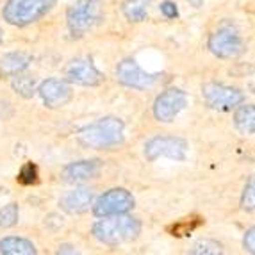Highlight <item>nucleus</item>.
<instances>
[{
  "instance_id": "nucleus-12",
  "label": "nucleus",
  "mask_w": 255,
  "mask_h": 255,
  "mask_svg": "<svg viewBox=\"0 0 255 255\" xmlns=\"http://www.w3.org/2000/svg\"><path fill=\"white\" fill-rule=\"evenodd\" d=\"M66 79L81 86H98L104 81V75L90 61L75 59L66 66Z\"/></svg>"
},
{
  "instance_id": "nucleus-7",
  "label": "nucleus",
  "mask_w": 255,
  "mask_h": 255,
  "mask_svg": "<svg viewBox=\"0 0 255 255\" xmlns=\"http://www.w3.org/2000/svg\"><path fill=\"white\" fill-rule=\"evenodd\" d=\"M204 98L207 106L213 107V109L230 111L234 109V107L241 106L243 100H245V95L239 90H236V88H229V86L211 82V84L204 86Z\"/></svg>"
},
{
  "instance_id": "nucleus-13",
  "label": "nucleus",
  "mask_w": 255,
  "mask_h": 255,
  "mask_svg": "<svg viewBox=\"0 0 255 255\" xmlns=\"http://www.w3.org/2000/svg\"><path fill=\"white\" fill-rule=\"evenodd\" d=\"M100 171V161L98 159H88V161H77L70 162L68 166H64L63 177L64 182L68 184H77V182H84V180L95 179Z\"/></svg>"
},
{
  "instance_id": "nucleus-24",
  "label": "nucleus",
  "mask_w": 255,
  "mask_h": 255,
  "mask_svg": "<svg viewBox=\"0 0 255 255\" xmlns=\"http://www.w3.org/2000/svg\"><path fill=\"white\" fill-rule=\"evenodd\" d=\"M243 245H245V250H248L250 254H255V227H252L247 234H245Z\"/></svg>"
},
{
  "instance_id": "nucleus-1",
  "label": "nucleus",
  "mask_w": 255,
  "mask_h": 255,
  "mask_svg": "<svg viewBox=\"0 0 255 255\" xmlns=\"http://www.w3.org/2000/svg\"><path fill=\"white\" fill-rule=\"evenodd\" d=\"M141 232V223L132 216L116 214V216H106L104 220L97 221L93 225V236L97 241L116 247L122 243L134 241Z\"/></svg>"
},
{
  "instance_id": "nucleus-4",
  "label": "nucleus",
  "mask_w": 255,
  "mask_h": 255,
  "mask_svg": "<svg viewBox=\"0 0 255 255\" xmlns=\"http://www.w3.org/2000/svg\"><path fill=\"white\" fill-rule=\"evenodd\" d=\"M102 18V0H77L68 9V29L73 38H81Z\"/></svg>"
},
{
  "instance_id": "nucleus-16",
  "label": "nucleus",
  "mask_w": 255,
  "mask_h": 255,
  "mask_svg": "<svg viewBox=\"0 0 255 255\" xmlns=\"http://www.w3.org/2000/svg\"><path fill=\"white\" fill-rule=\"evenodd\" d=\"M0 254L5 255H34L36 247L29 239L23 238H4L0 241Z\"/></svg>"
},
{
  "instance_id": "nucleus-19",
  "label": "nucleus",
  "mask_w": 255,
  "mask_h": 255,
  "mask_svg": "<svg viewBox=\"0 0 255 255\" xmlns=\"http://www.w3.org/2000/svg\"><path fill=\"white\" fill-rule=\"evenodd\" d=\"M13 90L16 91L20 97L23 98H32L36 93V84L34 79L30 75H25V73H16L13 77Z\"/></svg>"
},
{
  "instance_id": "nucleus-6",
  "label": "nucleus",
  "mask_w": 255,
  "mask_h": 255,
  "mask_svg": "<svg viewBox=\"0 0 255 255\" xmlns=\"http://www.w3.org/2000/svg\"><path fill=\"white\" fill-rule=\"evenodd\" d=\"M209 48L218 57L229 59V57H236L243 52V39L234 25L223 23L213 32L209 39Z\"/></svg>"
},
{
  "instance_id": "nucleus-18",
  "label": "nucleus",
  "mask_w": 255,
  "mask_h": 255,
  "mask_svg": "<svg viewBox=\"0 0 255 255\" xmlns=\"http://www.w3.org/2000/svg\"><path fill=\"white\" fill-rule=\"evenodd\" d=\"M150 4H152V0H125L122 9H124V14L127 16V20L141 21L146 18Z\"/></svg>"
},
{
  "instance_id": "nucleus-8",
  "label": "nucleus",
  "mask_w": 255,
  "mask_h": 255,
  "mask_svg": "<svg viewBox=\"0 0 255 255\" xmlns=\"http://www.w3.org/2000/svg\"><path fill=\"white\" fill-rule=\"evenodd\" d=\"M186 150H187V145L184 139L161 136V137H153V139H150L148 143H146L145 155L148 161H155V159L161 157V155L182 161V159L186 157Z\"/></svg>"
},
{
  "instance_id": "nucleus-17",
  "label": "nucleus",
  "mask_w": 255,
  "mask_h": 255,
  "mask_svg": "<svg viewBox=\"0 0 255 255\" xmlns=\"http://www.w3.org/2000/svg\"><path fill=\"white\" fill-rule=\"evenodd\" d=\"M236 128L243 134H254L255 132V104H247L236 111L234 116Z\"/></svg>"
},
{
  "instance_id": "nucleus-11",
  "label": "nucleus",
  "mask_w": 255,
  "mask_h": 255,
  "mask_svg": "<svg viewBox=\"0 0 255 255\" xmlns=\"http://www.w3.org/2000/svg\"><path fill=\"white\" fill-rule=\"evenodd\" d=\"M38 93L41 97L43 104L50 109H59V107L66 106L72 100L73 95L72 88L59 79H47L45 82H41Z\"/></svg>"
},
{
  "instance_id": "nucleus-21",
  "label": "nucleus",
  "mask_w": 255,
  "mask_h": 255,
  "mask_svg": "<svg viewBox=\"0 0 255 255\" xmlns=\"http://www.w3.org/2000/svg\"><path fill=\"white\" fill-rule=\"evenodd\" d=\"M241 205H243V209H247V211H255V177H252V179L248 180L247 187H245Z\"/></svg>"
},
{
  "instance_id": "nucleus-22",
  "label": "nucleus",
  "mask_w": 255,
  "mask_h": 255,
  "mask_svg": "<svg viewBox=\"0 0 255 255\" xmlns=\"http://www.w3.org/2000/svg\"><path fill=\"white\" fill-rule=\"evenodd\" d=\"M18 180H20L21 184H25V186L34 184L36 180H38V168H36L32 162H27L20 170V173H18Z\"/></svg>"
},
{
  "instance_id": "nucleus-14",
  "label": "nucleus",
  "mask_w": 255,
  "mask_h": 255,
  "mask_svg": "<svg viewBox=\"0 0 255 255\" xmlns=\"http://www.w3.org/2000/svg\"><path fill=\"white\" fill-rule=\"evenodd\" d=\"M93 204V191L88 187H79L75 191H70L61 198L59 205L64 213L68 214H82Z\"/></svg>"
},
{
  "instance_id": "nucleus-25",
  "label": "nucleus",
  "mask_w": 255,
  "mask_h": 255,
  "mask_svg": "<svg viewBox=\"0 0 255 255\" xmlns=\"http://www.w3.org/2000/svg\"><path fill=\"white\" fill-rule=\"evenodd\" d=\"M161 11H162V14H164L166 18H175L177 14H179V11H177V5H175L173 2H170V0L162 2Z\"/></svg>"
},
{
  "instance_id": "nucleus-10",
  "label": "nucleus",
  "mask_w": 255,
  "mask_h": 255,
  "mask_svg": "<svg viewBox=\"0 0 255 255\" xmlns=\"http://www.w3.org/2000/svg\"><path fill=\"white\" fill-rule=\"evenodd\" d=\"M116 77L122 84L128 86V88H136V90L152 88L153 82H155V75L146 73L134 59L122 61L116 68Z\"/></svg>"
},
{
  "instance_id": "nucleus-2",
  "label": "nucleus",
  "mask_w": 255,
  "mask_h": 255,
  "mask_svg": "<svg viewBox=\"0 0 255 255\" xmlns=\"http://www.w3.org/2000/svg\"><path fill=\"white\" fill-rule=\"evenodd\" d=\"M122 141H124V122L115 116L98 120L97 124L88 125L79 132V143L86 148H113Z\"/></svg>"
},
{
  "instance_id": "nucleus-3",
  "label": "nucleus",
  "mask_w": 255,
  "mask_h": 255,
  "mask_svg": "<svg viewBox=\"0 0 255 255\" xmlns=\"http://www.w3.org/2000/svg\"><path fill=\"white\" fill-rule=\"evenodd\" d=\"M54 4L55 0H7L2 14L11 25L25 27L45 16Z\"/></svg>"
},
{
  "instance_id": "nucleus-5",
  "label": "nucleus",
  "mask_w": 255,
  "mask_h": 255,
  "mask_svg": "<svg viewBox=\"0 0 255 255\" xmlns=\"http://www.w3.org/2000/svg\"><path fill=\"white\" fill-rule=\"evenodd\" d=\"M134 207V196L124 189V187H115L104 193L93 205V213L98 218L116 216V214H127Z\"/></svg>"
},
{
  "instance_id": "nucleus-9",
  "label": "nucleus",
  "mask_w": 255,
  "mask_h": 255,
  "mask_svg": "<svg viewBox=\"0 0 255 255\" xmlns=\"http://www.w3.org/2000/svg\"><path fill=\"white\" fill-rule=\"evenodd\" d=\"M186 93L182 90H177V88H170V90H166L164 93H161L157 97L155 106H153V115H155V118L159 122L168 124L186 107Z\"/></svg>"
},
{
  "instance_id": "nucleus-23",
  "label": "nucleus",
  "mask_w": 255,
  "mask_h": 255,
  "mask_svg": "<svg viewBox=\"0 0 255 255\" xmlns=\"http://www.w3.org/2000/svg\"><path fill=\"white\" fill-rule=\"evenodd\" d=\"M191 254H221V247L216 241H209V239H205V241L196 243L195 247H193Z\"/></svg>"
},
{
  "instance_id": "nucleus-26",
  "label": "nucleus",
  "mask_w": 255,
  "mask_h": 255,
  "mask_svg": "<svg viewBox=\"0 0 255 255\" xmlns=\"http://www.w3.org/2000/svg\"><path fill=\"white\" fill-rule=\"evenodd\" d=\"M59 254H75V250H70V247H63L59 250Z\"/></svg>"
},
{
  "instance_id": "nucleus-27",
  "label": "nucleus",
  "mask_w": 255,
  "mask_h": 255,
  "mask_svg": "<svg viewBox=\"0 0 255 255\" xmlns=\"http://www.w3.org/2000/svg\"><path fill=\"white\" fill-rule=\"evenodd\" d=\"M189 2H191L195 7H200V5H202V0H189Z\"/></svg>"
},
{
  "instance_id": "nucleus-20",
  "label": "nucleus",
  "mask_w": 255,
  "mask_h": 255,
  "mask_svg": "<svg viewBox=\"0 0 255 255\" xmlns=\"http://www.w3.org/2000/svg\"><path fill=\"white\" fill-rule=\"evenodd\" d=\"M18 205L16 204H7L0 209V229H9V227L16 225L18 221Z\"/></svg>"
},
{
  "instance_id": "nucleus-15",
  "label": "nucleus",
  "mask_w": 255,
  "mask_h": 255,
  "mask_svg": "<svg viewBox=\"0 0 255 255\" xmlns=\"http://www.w3.org/2000/svg\"><path fill=\"white\" fill-rule=\"evenodd\" d=\"M30 64V55L23 52H11L0 59V77H14L16 73L25 72Z\"/></svg>"
}]
</instances>
